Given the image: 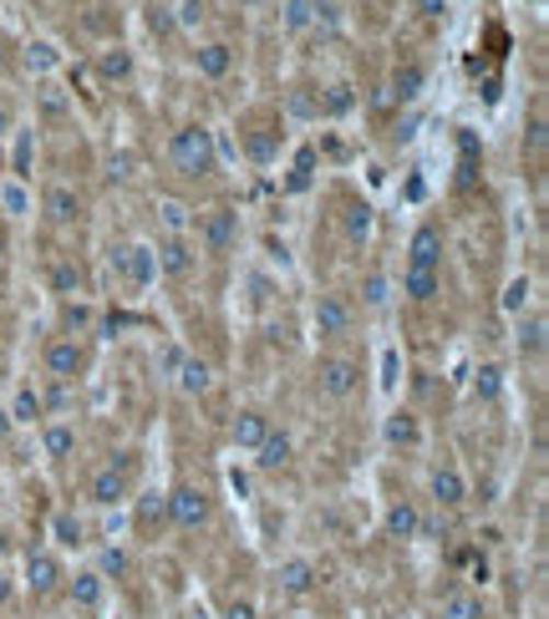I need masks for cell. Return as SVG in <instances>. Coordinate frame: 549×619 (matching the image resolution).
<instances>
[{"mask_svg": "<svg viewBox=\"0 0 549 619\" xmlns=\"http://www.w3.org/2000/svg\"><path fill=\"white\" fill-rule=\"evenodd\" d=\"M310 173H316V152H310V148H300V158H296V173H290V183H285V188H290V193H306V188H310Z\"/></svg>", "mask_w": 549, "mask_h": 619, "instance_id": "f35d334b", "label": "cell"}, {"mask_svg": "<svg viewBox=\"0 0 549 619\" xmlns=\"http://www.w3.org/2000/svg\"><path fill=\"white\" fill-rule=\"evenodd\" d=\"M244 5H260V0H244Z\"/></svg>", "mask_w": 549, "mask_h": 619, "instance_id": "db71d44e", "label": "cell"}, {"mask_svg": "<svg viewBox=\"0 0 549 619\" xmlns=\"http://www.w3.org/2000/svg\"><path fill=\"white\" fill-rule=\"evenodd\" d=\"M52 538H57L61 549H82V543H87V524L77 518V513H57V518H52Z\"/></svg>", "mask_w": 549, "mask_h": 619, "instance_id": "d6a6232c", "label": "cell"}, {"mask_svg": "<svg viewBox=\"0 0 549 619\" xmlns=\"http://www.w3.org/2000/svg\"><path fill=\"white\" fill-rule=\"evenodd\" d=\"M153 260H158V275L188 279L198 270V249H194V239H188V234H158Z\"/></svg>", "mask_w": 549, "mask_h": 619, "instance_id": "8fae6325", "label": "cell"}, {"mask_svg": "<svg viewBox=\"0 0 549 619\" xmlns=\"http://www.w3.org/2000/svg\"><path fill=\"white\" fill-rule=\"evenodd\" d=\"M362 300H366V305H381V300H387V275H377V270H371V275L362 279Z\"/></svg>", "mask_w": 549, "mask_h": 619, "instance_id": "b9f144b4", "label": "cell"}, {"mask_svg": "<svg viewBox=\"0 0 549 619\" xmlns=\"http://www.w3.org/2000/svg\"><path fill=\"white\" fill-rule=\"evenodd\" d=\"M437 289H443V275H437V270H408V264H402V295H408L412 305H433Z\"/></svg>", "mask_w": 549, "mask_h": 619, "instance_id": "d4e9b609", "label": "cell"}, {"mask_svg": "<svg viewBox=\"0 0 549 619\" xmlns=\"http://www.w3.org/2000/svg\"><path fill=\"white\" fill-rule=\"evenodd\" d=\"M265 432H270V416H265V412H254V406L235 412V422H229V442H235L240 452H254V447L265 442Z\"/></svg>", "mask_w": 549, "mask_h": 619, "instance_id": "d6986e66", "label": "cell"}, {"mask_svg": "<svg viewBox=\"0 0 549 619\" xmlns=\"http://www.w3.org/2000/svg\"><path fill=\"white\" fill-rule=\"evenodd\" d=\"M173 386H179L183 397H209L214 391V366L198 356H183L179 371H173Z\"/></svg>", "mask_w": 549, "mask_h": 619, "instance_id": "ffe728a7", "label": "cell"}, {"mask_svg": "<svg viewBox=\"0 0 549 619\" xmlns=\"http://www.w3.org/2000/svg\"><path fill=\"white\" fill-rule=\"evenodd\" d=\"M133 488H138V452H117L87 478V503L117 508V503H133Z\"/></svg>", "mask_w": 549, "mask_h": 619, "instance_id": "277c9868", "label": "cell"}, {"mask_svg": "<svg viewBox=\"0 0 549 619\" xmlns=\"http://www.w3.org/2000/svg\"><path fill=\"white\" fill-rule=\"evenodd\" d=\"M316 15V0H285V31H306Z\"/></svg>", "mask_w": 549, "mask_h": 619, "instance_id": "74e56055", "label": "cell"}, {"mask_svg": "<svg viewBox=\"0 0 549 619\" xmlns=\"http://www.w3.org/2000/svg\"><path fill=\"white\" fill-rule=\"evenodd\" d=\"M412 11L423 15V21H448L453 5H448V0H412Z\"/></svg>", "mask_w": 549, "mask_h": 619, "instance_id": "ee69618b", "label": "cell"}, {"mask_svg": "<svg viewBox=\"0 0 549 619\" xmlns=\"http://www.w3.org/2000/svg\"><path fill=\"white\" fill-rule=\"evenodd\" d=\"M443 229L437 223H418L408 239V270H437L443 275Z\"/></svg>", "mask_w": 549, "mask_h": 619, "instance_id": "5bb4252c", "label": "cell"}, {"mask_svg": "<svg viewBox=\"0 0 549 619\" xmlns=\"http://www.w3.org/2000/svg\"><path fill=\"white\" fill-rule=\"evenodd\" d=\"M173 21H179V31H194L198 21H204V5H198V0H183V5H179V15H173Z\"/></svg>", "mask_w": 549, "mask_h": 619, "instance_id": "f6af8a7d", "label": "cell"}, {"mask_svg": "<svg viewBox=\"0 0 549 619\" xmlns=\"http://www.w3.org/2000/svg\"><path fill=\"white\" fill-rule=\"evenodd\" d=\"M316 391L331 401H346L362 391V360L356 356H341V351H325L316 360Z\"/></svg>", "mask_w": 549, "mask_h": 619, "instance_id": "52a82bcc", "label": "cell"}, {"mask_svg": "<svg viewBox=\"0 0 549 619\" xmlns=\"http://www.w3.org/2000/svg\"><path fill=\"white\" fill-rule=\"evenodd\" d=\"M61 594L71 599V609H82V615H98V609L107 605V578H102L98 569H77V574H67Z\"/></svg>", "mask_w": 549, "mask_h": 619, "instance_id": "4fadbf2b", "label": "cell"}, {"mask_svg": "<svg viewBox=\"0 0 549 619\" xmlns=\"http://www.w3.org/2000/svg\"><path fill=\"white\" fill-rule=\"evenodd\" d=\"M387 538H418L423 534V513H418V503H408V497H397L392 508H387Z\"/></svg>", "mask_w": 549, "mask_h": 619, "instance_id": "484cf974", "label": "cell"}, {"mask_svg": "<svg viewBox=\"0 0 549 619\" xmlns=\"http://www.w3.org/2000/svg\"><path fill=\"white\" fill-rule=\"evenodd\" d=\"M194 71L204 82H225L229 71H235V46L229 42H204L194 51Z\"/></svg>", "mask_w": 549, "mask_h": 619, "instance_id": "e0dca14e", "label": "cell"}, {"mask_svg": "<svg viewBox=\"0 0 549 619\" xmlns=\"http://www.w3.org/2000/svg\"><path fill=\"white\" fill-rule=\"evenodd\" d=\"M163 158H169V168L179 173L183 183H204V179L219 173V142H214V133L204 123H179L173 127Z\"/></svg>", "mask_w": 549, "mask_h": 619, "instance_id": "6da1fadb", "label": "cell"}, {"mask_svg": "<svg viewBox=\"0 0 549 619\" xmlns=\"http://www.w3.org/2000/svg\"><path fill=\"white\" fill-rule=\"evenodd\" d=\"M473 391H479L483 401H493L499 391H504V371H499V366H479V381H473Z\"/></svg>", "mask_w": 549, "mask_h": 619, "instance_id": "ab89813d", "label": "cell"}, {"mask_svg": "<svg viewBox=\"0 0 549 619\" xmlns=\"http://www.w3.org/2000/svg\"><path fill=\"white\" fill-rule=\"evenodd\" d=\"M82 285H87V275H82V264L77 260H57L52 264V289H57V295H82Z\"/></svg>", "mask_w": 549, "mask_h": 619, "instance_id": "1f68e13d", "label": "cell"}, {"mask_svg": "<svg viewBox=\"0 0 549 619\" xmlns=\"http://www.w3.org/2000/svg\"><path fill=\"white\" fill-rule=\"evenodd\" d=\"M275 117H265V112H260V117H250V133H244V152H250L254 163H270V158H275V148H281V138H275Z\"/></svg>", "mask_w": 549, "mask_h": 619, "instance_id": "44dd1931", "label": "cell"}, {"mask_svg": "<svg viewBox=\"0 0 549 619\" xmlns=\"http://www.w3.org/2000/svg\"><path fill=\"white\" fill-rule=\"evenodd\" d=\"M290 457H296V437H290V432H275L270 427L265 432V442H260V447H254V468L260 472H281L285 462H290Z\"/></svg>", "mask_w": 549, "mask_h": 619, "instance_id": "ac0fdd59", "label": "cell"}, {"mask_svg": "<svg viewBox=\"0 0 549 619\" xmlns=\"http://www.w3.org/2000/svg\"><path fill=\"white\" fill-rule=\"evenodd\" d=\"M188 239H194L198 254H209V260H229V254L240 249V239H244L240 208L214 204V208H204V214H194V229H188Z\"/></svg>", "mask_w": 549, "mask_h": 619, "instance_id": "7a4b0ae2", "label": "cell"}, {"mask_svg": "<svg viewBox=\"0 0 549 619\" xmlns=\"http://www.w3.org/2000/svg\"><path fill=\"white\" fill-rule=\"evenodd\" d=\"M341 234H346L352 249H362L366 239H371V204H366V198H346V204H341Z\"/></svg>", "mask_w": 549, "mask_h": 619, "instance_id": "603a6c76", "label": "cell"}, {"mask_svg": "<svg viewBox=\"0 0 549 619\" xmlns=\"http://www.w3.org/2000/svg\"><path fill=\"white\" fill-rule=\"evenodd\" d=\"M352 325H356V305L341 289H321L316 305H310V331L321 335V341H346Z\"/></svg>", "mask_w": 549, "mask_h": 619, "instance_id": "8992f818", "label": "cell"}, {"mask_svg": "<svg viewBox=\"0 0 549 619\" xmlns=\"http://www.w3.org/2000/svg\"><path fill=\"white\" fill-rule=\"evenodd\" d=\"M352 107H356V96H352V87H346V82H336L331 92L321 96V117H346Z\"/></svg>", "mask_w": 549, "mask_h": 619, "instance_id": "e575fe53", "label": "cell"}, {"mask_svg": "<svg viewBox=\"0 0 549 619\" xmlns=\"http://www.w3.org/2000/svg\"><path fill=\"white\" fill-rule=\"evenodd\" d=\"M11 599H15V574H11L5 564H0V609L11 605Z\"/></svg>", "mask_w": 549, "mask_h": 619, "instance_id": "7dc6e473", "label": "cell"}, {"mask_svg": "<svg viewBox=\"0 0 549 619\" xmlns=\"http://www.w3.org/2000/svg\"><path fill=\"white\" fill-rule=\"evenodd\" d=\"M163 508H169V528H179V534H198L214 524V497L198 482H173L163 493Z\"/></svg>", "mask_w": 549, "mask_h": 619, "instance_id": "5b68a950", "label": "cell"}, {"mask_svg": "<svg viewBox=\"0 0 549 619\" xmlns=\"http://www.w3.org/2000/svg\"><path fill=\"white\" fill-rule=\"evenodd\" d=\"M113 275L123 279L127 289H148V285L158 279L153 244H117V249H113Z\"/></svg>", "mask_w": 549, "mask_h": 619, "instance_id": "9c48e42d", "label": "cell"}, {"mask_svg": "<svg viewBox=\"0 0 549 619\" xmlns=\"http://www.w3.org/2000/svg\"><path fill=\"white\" fill-rule=\"evenodd\" d=\"M42 214L57 223V229H82L87 223V198L71 188V183H46L42 188Z\"/></svg>", "mask_w": 549, "mask_h": 619, "instance_id": "30bf717a", "label": "cell"}, {"mask_svg": "<svg viewBox=\"0 0 549 619\" xmlns=\"http://www.w3.org/2000/svg\"><path fill=\"white\" fill-rule=\"evenodd\" d=\"M183 356H188V351H179V345H163V351H158V376H163V381H173V371H179Z\"/></svg>", "mask_w": 549, "mask_h": 619, "instance_id": "7bdbcfd3", "label": "cell"}, {"mask_svg": "<svg viewBox=\"0 0 549 619\" xmlns=\"http://www.w3.org/2000/svg\"><path fill=\"white\" fill-rule=\"evenodd\" d=\"M0 356H5V320H0Z\"/></svg>", "mask_w": 549, "mask_h": 619, "instance_id": "f5cc1de1", "label": "cell"}, {"mask_svg": "<svg viewBox=\"0 0 549 619\" xmlns=\"http://www.w3.org/2000/svg\"><path fill=\"white\" fill-rule=\"evenodd\" d=\"M11 133H15V112H11V102L0 96V142L11 138Z\"/></svg>", "mask_w": 549, "mask_h": 619, "instance_id": "c3c4849f", "label": "cell"}, {"mask_svg": "<svg viewBox=\"0 0 549 619\" xmlns=\"http://www.w3.org/2000/svg\"><path fill=\"white\" fill-rule=\"evenodd\" d=\"M275 584H281V594H290V599H306V594L321 589V569H316L310 553H290V559H281V569H275Z\"/></svg>", "mask_w": 549, "mask_h": 619, "instance_id": "7c38bea8", "label": "cell"}, {"mask_svg": "<svg viewBox=\"0 0 549 619\" xmlns=\"http://www.w3.org/2000/svg\"><path fill=\"white\" fill-rule=\"evenodd\" d=\"M5 412H11V422H15V427H42V422H46V412H42V397H36L31 386H26V391H15V401H11V406H5Z\"/></svg>", "mask_w": 549, "mask_h": 619, "instance_id": "f546056e", "label": "cell"}, {"mask_svg": "<svg viewBox=\"0 0 549 619\" xmlns=\"http://www.w3.org/2000/svg\"><path fill=\"white\" fill-rule=\"evenodd\" d=\"M148 31H153V36H173V31H179V21L169 15V5L148 0Z\"/></svg>", "mask_w": 549, "mask_h": 619, "instance_id": "60d3db41", "label": "cell"}, {"mask_svg": "<svg viewBox=\"0 0 549 619\" xmlns=\"http://www.w3.org/2000/svg\"><path fill=\"white\" fill-rule=\"evenodd\" d=\"M21 584H26L31 599H57L61 584H67V564H61L57 549H31L26 569H21Z\"/></svg>", "mask_w": 549, "mask_h": 619, "instance_id": "ba28073f", "label": "cell"}, {"mask_svg": "<svg viewBox=\"0 0 549 619\" xmlns=\"http://www.w3.org/2000/svg\"><path fill=\"white\" fill-rule=\"evenodd\" d=\"M158 219H163V234H188L194 229V208L179 204V198H158Z\"/></svg>", "mask_w": 549, "mask_h": 619, "instance_id": "4dcf8cb0", "label": "cell"}, {"mask_svg": "<svg viewBox=\"0 0 549 619\" xmlns=\"http://www.w3.org/2000/svg\"><path fill=\"white\" fill-rule=\"evenodd\" d=\"M514 345H519V356H529V360L545 356V316H539V310L519 320V335H514Z\"/></svg>", "mask_w": 549, "mask_h": 619, "instance_id": "f1b7e54d", "label": "cell"}, {"mask_svg": "<svg viewBox=\"0 0 549 619\" xmlns=\"http://www.w3.org/2000/svg\"><path fill=\"white\" fill-rule=\"evenodd\" d=\"M11 432H15V422H11V412H5V401H0V442L11 437Z\"/></svg>", "mask_w": 549, "mask_h": 619, "instance_id": "681fc988", "label": "cell"}, {"mask_svg": "<svg viewBox=\"0 0 549 619\" xmlns=\"http://www.w3.org/2000/svg\"><path fill=\"white\" fill-rule=\"evenodd\" d=\"M437 619H483V599L473 584H448L437 594Z\"/></svg>", "mask_w": 549, "mask_h": 619, "instance_id": "2e32d148", "label": "cell"}, {"mask_svg": "<svg viewBox=\"0 0 549 619\" xmlns=\"http://www.w3.org/2000/svg\"><path fill=\"white\" fill-rule=\"evenodd\" d=\"M381 437H387V447H423V427H418V416H412V412H392V416H387Z\"/></svg>", "mask_w": 549, "mask_h": 619, "instance_id": "4316f807", "label": "cell"}, {"mask_svg": "<svg viewBox=\"0 0 549 619\" xmlns=\"http://www.w3.org/2000/svg\"><path fill=\"white\" fill-rule=\"evenodd\" d=\"M98 77L102 82H127V77H133V51H127V46L98 51Z\"/></svg>", "mask_w": 549, "mask_h": 619, "instance_id": "83f0119b", "label": "cell"}, {"mask_svg": "<svg viewBox=\"0 0 549 619\" xmlns=\"http://www.w3.org/2000/svg\"><path fill=\"white\" fill-rule=\"evenodd\" d=\"M225 619H260V605H254V599H229Z\"/></svg>", "mask_w": 549, "mask_h": 619, "instance_id": "bcb514c9", "label": "cell"}, {"mask_svg": "<svg viewBox=\"0 0 549 619\" xmlns=\"http://www.w3.org/2000/svg\"><path fill=\"white\" fill-rule=\"evenodd\" d=\"M529 289H535V285H529V275L508 279V289H504V310H508V316H519L524 305H529Z\"/></svg>", "mask_w": 549, "mask_h": 619, "instance_id": "8d00e7d4", "label": "cell"}, {"mask_svg": "<svg viewBox=\"0 0 549 619\" xmlns=\"http://www.w3.org/2000/svg\"><path fill=\"white\" fill-rule=\"evenodd\" d=\"M423 87H427V67H423V61H402V67L392 71V87H387V92H392L397 107H408V102L423 96Z\"/></svg>", "mask_w": 549, "mask_h": 619, "instance_id": "7402d4cb", "label": "cell"}, {"mask_svg": "<svg viewBox=\"0 0 549 619\" xmlns=\"http://www.w3.org/2000/svg\"><path fill=\"white\" fill-rule=\"evenodd\" d=\"M427 493L437 497V508H464L468 503V478L453 462H437L433 472H427Z\"/></svg>", "mask_w": 549, "mask_h": 619, "instance_id": "9a60e30c", "label": "cell"}, {"mask_svg": "<svg viewBox=\"0 0 549 619\" xmlns=\"http://www.w3.org/2000/svg\"><path fill=\"white\" fill-rule=\"evenodd\" d=\"M92 360H98V351H92V341L77 331H61L46 341L42 351V371L46 381H61V386H82L87 371H92Z\"/></svg>", "mask_w": 549, "mask_h": 619, "instance_id": "3957f363", "label": "cell"}, {"mask_svg": "<svg viewBox=\"0 0 549 619\" xmlns=\"http://www.w3.org/2000/svg\"><path fill=\"white\" fill-rule=\"evenodd\" d=\"M26 67H31V71H57V67H61L57 46H52V42H31V46H26Z\"/></svg>", "mask_w": 549, "mask_h": 619, "instance_id": "d590c367", "label": "cell"}, {"mask_svg": "<svg viewBox=\"0 0 549 619\" xmlns=\"http://www.w3.org/2000/svg\"><path fill=\"white\" fill-rule=\"evenodd\" d=\"M5 553H11V534L0 528V564H5Z\"/></svg>", "mask_w": 549, "mask_h": 619, "instance_id": "816d5d0a", "label": "cell"}, {"mask_svg": "<svg viewBox=\"0 0 549 619\" xmlns=\"http://www.w3.org/2000/svg\"><path fill=\"white\" fill-rule=\"evenodd\" d=\"M42 452L52 457V462H61V457L77 452V427L71 422H61V416H52V422H42Z\"/></svg>", "mask_w": 549, "mask_h": 619, "instance_id": "cb8c5ba5", "label": "cell"}, {"mask_svg": "<svg viewBox=\"0 0 549 619\" xmlns=\"http://www.w3.org/2000/svg\"><path fill=\"white\" fill-rule=\"evenodd\" d=\"M169 524V508H163V493H142L138 503V528L148 534V528H163Z\"/></svg>", "mask_w": 549, "mask_h": 619, "instance_id": "836d02e7", "label": "cell"}, {"mask_svg": "<svg viewBox=\"0 0 549 619\" xmlns=\"http://www.w3.org/2000/svg\"><path fill=\"white\" fill-rule=\"evenodd\" d=\"M5 254H11V229H5V219H0V264H5Z\"/></svg>", "mask_w": 549, "mask_h": 619, "instance_id": "f907efd6", "label": "cell"}]
</instances>
